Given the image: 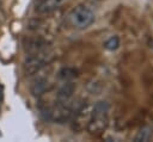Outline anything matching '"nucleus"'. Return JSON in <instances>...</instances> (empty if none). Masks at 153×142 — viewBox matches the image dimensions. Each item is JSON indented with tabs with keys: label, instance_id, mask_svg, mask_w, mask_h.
I'll return each instance as SVG.
<instances>
[{
	"label": "nucleus",
	"instance_id": "f03ea898",
	"mask_svg": "<svg viewBox=\"0 0 153 142\" xmlns=\"http://www.w3.org/2000/svg\"><path fill=\"white\" fill-rule=\"evenodd\" d=\"M67 19H68V24L73 29L85 30L93 24L96 17L90 7L85 5H78L68 13Z\"/></svg>",
	"mask_w": 153,
	"mask_h": 142
},
{
	"label": "nucleus",
	"instance_id": "20e7f679",
	"mask_svg": "<svg viewBox=\"0 0 153 142\" xmlns=\"http://www.w3.org/2000/svg\"><path fill=\"white\" fill-rule=\"evenodd\" d=\"M66 103L67 101H59L55 105L47 109V111H45L47 117L50 121L59 122V123L67 121L72 115V109L68 105H66Z\"/></svg>",
	"mask_w": 153,
	"mask_h": 142
},
{
	"label": "nucleus",
	"instance_id": "7ed1b4c3",
	"mask_svg": "<svg viewBox=\"0 0 153 142\" xmlns=\"http://www.w3.org/2000/svg\"><path fill=\"white\" fill-rule=\"evenodd\" d=\"M54 58V53L47 49L32 53L29 57H26V60L24 61V72L26 75H32L38 73L45 64H48L49 62H51V60Z\"/></svg>",
	"mask_w": 153,
	"mask_h": 142
},
{
	"label": "nucleus",
	"instance_id": "423d86ee",
	"mask_svg": "<svg viewBox=\"0 0 153 142\" xmlns=\"http://www.w3.org/2000/svg\"><path fill=\"white\" fill-rule=\"evenodd\" d=\"M90 116H91V110H88L87 107H82L76 113V117L74 119V129L75 130H81L84 129L87 123H88V119H90Z\"/></svg>",
	"mask_w": 153,
	"mask_h": 142
},
{
	"label": "nucleus",
	"instance_id": "0eeeda50",
	"mask_svg": "<svg viewBox=\"0 0 153 142\" xmlns=\"http://www.w3.org/2000/svg\"><path fill=\"white\" fill-rule=\"evenodd\" d=\"M118 45H120V38H118L117 36L110 37V38L106 39L105 43H104V48L108 49V50H110V51L116 50V49L118 48Z\"/></svg>",
	"mask_w": 153,
	"mask_h": 142
},
{
	"label": "nucleus",
	"instance_id": "39448f33",
	"mask_svg": "<svg viewBox=\"0 0 153 142\" xmlns=\"http://www.w3.org/2000/svg\"><path fill=\"white\" fill-rule=\"evenodd\" d=\"M66 0H41L36 5V12L39 14H48L60 8Z\"/></svg>",
	"mask_w": 153,
	"mask_h": 142
},
{
	"label": "nucleus",
	"instance_id": "f257e3e1",
	"mask_svg": "<svg viewBox=\"0 0 153 142\" xmlns=\"http://www.w3.org/2000/svg\"><path fill=\"white\" fill-rule=\"evenodd\" d=\"M109 124V104L106 101H98L91 110V116L86 125L91 135H100Z\"/></svg>",
	"mask_w": 153,
	"mask_h": 142
}]
</instances>
